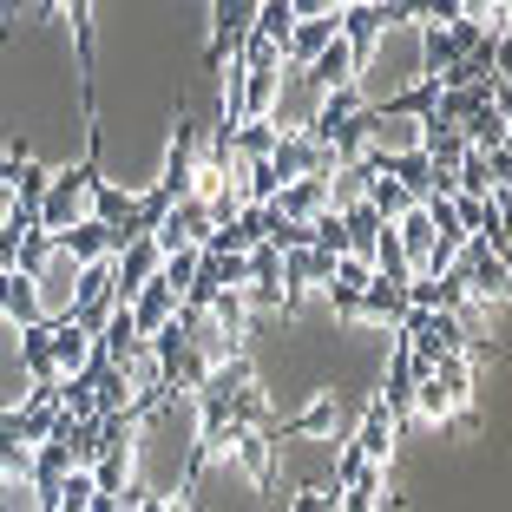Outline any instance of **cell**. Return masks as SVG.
Here are the masks:
<instances>
[{
  "instance_id": "1",
  "label": "cell",
  "mask_w": 512,
  "mask_h": 512,
  "mask_svg": "<svg viewBox=\"0 0 512 512\" xmlns=\"http://www.w3.org/2000/svg\"><path fill=\"white\" fill-rule=\"evenodd\" d=\"M92 184H99V132H92V151L73 171H53V184H46V197H40V230L46 237H60V230H73L79 217H86Z\"/></svg>"
},
{
  "instance_id": "2",
  "label": "cell",
  "mask_w": 512,
  "mask_h": 512,
  "mask_svg": "<svg viewBox=\"0 0 512 512\" xmlns=\"http://www.w3.org/2000/svg\"><path fill=\"white\" fill-rule=\"evenodd\" d=\"M158 263H165V250H158V243H151V237L125 243V250L112 256V296H119V309H125V302H132L138 289L151 283V276H158Z\"/></svg>"
},
{
  "instance_id": "3",
  "label": "cell",
  "mask_w": 512,
  "mask_h": 512,
  "mask_svg": "<svg viewBox=\"0 0 512 512\" xmlns=\"http://www.w3.org/2000/svg\"><path fill=\"white\" fill-rule=\"evenodd\" d=\"M250 20H256L250 0H217V7H211V66H224V60H237V53H243Z\"/></svg>"
},
{
  "instance_id": "4",
  "label": "cell",
  "mask_w": 512,
  "mask_h": 512,
  "mask_svg": "<svg viewBox=\"0 0 512 512\" xmlns=\"http://www.w3.org/2000/svg\"><path fill=\"white\" fill-rule=\"evenodd\" d=\"M394 440H401V421H394V414H388L381 401H368V407H362V427H355V440H348V447L362 453L368 467H388Z\"/></svg>"
},
{
  "instance_id": "5",
  "label": "cell",
  "mask_w": 512,
  "mask_h": 512,
  "mask_svg": "<svg viewBox=\"0 0 512 512\" xmlns=\"http://www.w3.org/2000/svg\"><path fill=\"white\" fill-rule=\"evenodd\" d=\"M302 79H309V86H316L322 99H329V92H348V86H355V79H362V73H355V53H348V46H342V33H335V40L322 46L316 60L302 66Z\"/></svg>"
},
{
  "instance_id": "6",
  "label": "cell",
  "mask_w": 512,
  "mask_h": 512,
  "mask_svg": "<svg viewBox=\"0 0 512 512\" xmlns=\"http://www.w3.org/2000/svg\"><path fill=\"white\" fill-rule=\"evenodd\" d=\"M270 211L289 217V224H316V217L329 211V178H296V184H283V191L270 197Z\"/></svg>"
},
{
  "instance_id": "7",
  "label": "cell",
  "mask_w": 512,
  "mask_h": 512,
  "mask_svg": "<svg viewBox=\"0 0 512 512\" xmlns=\"http://www.w3.org/2000/svg\"><path fill=\"white\" fill-rule=\"evenodd\" d=\"M368 263H355V256H342L335 263V276H329V302H335V322H355L362 316V289H368Z\"/></svg>"
},
{
  "instance_id": "8",
  "label": "cell",
  "mask_w": 512,
  "mask_h": 512,
  "mask_svg": "<svg viewBox=\"0 0 512 512\" xmlns=\"http://www.w3.org/2000/svg\"><path fill=\"white\" fill-rule=\"evenodd\" d=\"M335 33H342V7H335L329 20H296V33H289V46H283V60H289V66L302 73V66L316 60V53H322V46L335 40Z\"/></svg>"
},
{
  "instance_id": "9",
  "label": "cell",
  "mask_w": 512,
  "mask_h": 512,
  "mask_svg": "<svg viewBox=\"0 0 512 512\" xmlns=\"http://www.w3.org/2000/svg\"><path fill=\"white\" fill-rule=\"evenodd\" d=\"M46 335H53V368H60V381H73L79 368L92 362V335H79L66 316H60V322H46Z\"/></svg>"
},
{
  "instance_id": "10",
  "label": "cell",
  "mask_w": 512,
  "mask_h": 512,
  "mask_svg": "<svg viewBox=\"0 0 512 512\" xmlns=\"http://www.w3.org/2000/svg\"><path fill=\"white\" fill-rule=\"evenodd\" d=\"M362 316H368V322H388V329H401V322H407V283H381V276H368V289H362Z\"/></svg>"
},
{
  "instance_id": "11",
  "label": "cell",
  "mask_w": 512,
  "mask_h": 512,
  "mask_svg": "<svg viewBox=\"0 0 512 512\" xmlns=\"http://www.w3.org/2000/svg\"><path fill=\"white\" fill-rule=\"evenodd\" d=\"M230 453H237L243 467H250V480L263 486V493L276 486V447H270L263 434H256V427H243V434H230Z\"/></svg>"
},
{
  "instance_id": "12",
  "label": "cell",
  "mask_w": 512,
  "mask_h": 512,
  "mask_svg": "<svg viewBox=\"0 0 512 512\" xmlns=\"http://www.w3.org/2000/svg\"><path fill=\"white\" fill-rule=\"evenodd\" d=\"M368 178H375V165H368V151H362L355 165H342V171L329 178V211H335V217H342V211H355V204L368 197Z\"/></svg>"
},
{
  "instance_id": "13",
  "label": "cell",
  "mask_w": 512,
  "mask_h": 512,
  "mask_svg": "<svg viewBox=\"0 0 512 512\" xmlns=\"http://www.w3.org/2000/svg\"><path fill=\"white\" fill-rule=\"evenodd\" d=\"M250 33H256V40H270V46H289V33H296V7H289V0H263L256 20H250Z\"/></svg>"
},
{
  "instance_id": "14",
  "label": "cell",
  "mask_w": 512,
  "mask_h": 512,
  "mask_svg": "<svg viewBox=\"0 0 512 512\" xmlns=\"http://www.w3.org/2000/svg\"><path fill=\"white\" fill-rule=\"evenodd\" d=\"M46 184H53V171H46L40 158H20V171H14V204H20V211H33V217H40V197H46Z\"/></svg>"
},
{
  "instance_id": "15",
  "label": "cell",
  "mask_w": 512,
  "mask_h": 512,
  "mask_svg": "<svg viewBox=\"0 0 512 512\" xmlns=\"http://www.w3.org/2000/svg\"><path fill=\"white\" fill-rule=\"evenodd\" d=\"M191 276H197V250H171L165 263H158V283H165L178 302H184V289H191Z\"/></svg>"
},
{
  "instance_id": "16",
  "label": "cell",
  "mask_w": 512,
  "mask_h": 512,
  "mask_svg": "<svg viewBox=\"0 0 512 512\" xmlns=\"http://www.w3.org/2000/svg\"><path fill=\"white\" fill-rule=\"evenodd\" d=\"M362 473H368V460L342 440V447H335V467H329V480H322V486H329V493H348V486L362 480Z\"/></svg>"
},
{
  "instance_id": "17",
  "label": "cell",
  "mask_w": 512,
  "mask_h": 512,
  "mask_svg": "<svg viewBox=\"0 0 512 512\" xmlns=\"http://www.w3.org/2000/svg\"><path fill=\"white\" fill-rule=\"evenodd\" d=\"M0 512H40V499L27 480H0Z\"/></svg>"
},
{
  "instance_id": "18",
  "label": "cell",
  "mask_w": 512,
  "mask_h": 512,
  "mask_svg": "<svg viewBox=\"0 0 512 512\" xmlns=\"http://www.w3.org/2000/svg\"><path fill=\"white\" fill-rule=\"evenodd\" d=\"M289 512H335V493L329 486H302V493L289 499Z\"/></svg>"
},
{
  "instance_id": "19",
  "label": "cell",
  "mask_w": 512,
  "mask_h": 512,
  "mask_svg": "<svg viewBox=\"0 0 512 512\" xmlns=\"http://www.w3.org/2000/svg\"><path fill=\"white\" fill-rule=\"evenodd\" d=\"M20 158H27V151H0V191H7V184H14V171H20Z\"/></svg>"
}]
</instances>
